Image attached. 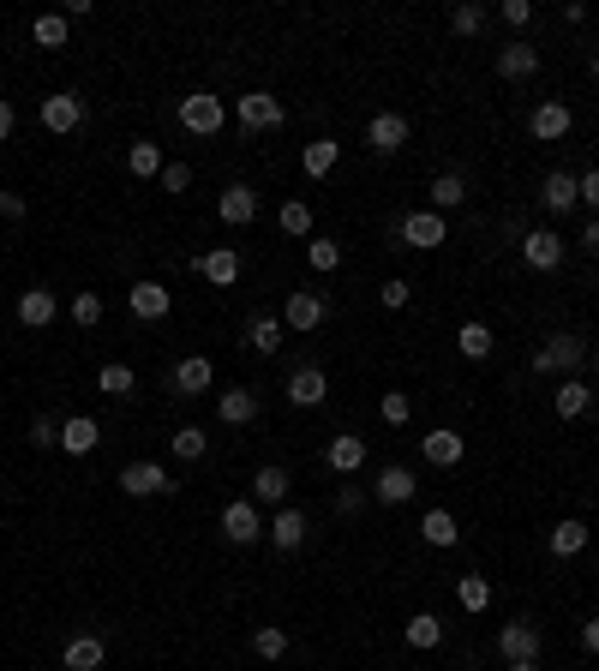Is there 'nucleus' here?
<instances>
[{
	"label": "nucleus",
	"mask_w": 599,
	"mask_h": 671,
	"mask_svg": "<svg viewBox=\"0 0 599 671\" xmlns=\"http://www.w3.org/2000/svg\"><path fill=\"white\" fill-rule=\"evenodd\" d=\"M180 480H168V468H156V462H126L120 468V492L126 498H168Z\"/></svg>",
	"instance_id": "5"
},
{
	"label": "nucleus",
	"mask_w": 599,
	"mask_h": 671,
	"mask_svg": "<svg viewBox=\"0 0 599 671\" xmlns=\"http://www.w3.org/2000/svg\"><path fill=\"white\" fill-rule=\"evenodd\" d=\"M222 120H228V108H222V96H210V90H192V96L180 102V126H186L192 138H216Z\"/></svg>",
	"instance_id": "3"
},
{
	"label": "nucleus",
	"mask_w": 599,
	"mask_h": 671,
	"mask_svg": "<svg viewBox=\"0 0 599 671\" xmlns=\"http://www.w3.org/2000/svg\"><path fill=\"white\" fill-rule=\"evenodd\" d=\"M126 168H132L138 180H156V174L168 168V162H162V144H156V138H132V144H126Z\"/></svg>",
	"instance_id": "27"
},
{
	"label": "nucleus",
	"mask_w": 599,
	"mask_h": 671,
	"mask_svg": "<svg viewBox=\"0 0 599 671\" xmlns=\"http://www.w3.org/2000/svg\"><path fill=\"white\" fill-rule=\"evenodd\" d=\"M96 438H102V426H96L90 414L60 420V450H66V456H90V450H96Z\"/></svg>",
	"instance_id": "19"
},
{
	"label": "nucleus",
	"mask_w": 599,
	"mask_h": 671,
	"mask_svg": "<svg viewBox=\"0 0 599 671\" xmlns=\"http://www.w3.org/2000/svg\"><path fill=\"white\" fill-rule=\"evenodd\" d=\"M378 414H384V420H390V426H408V420H414V402H408V396H402V390H390V396H384V402H378Z\"/></svg>",
	"instance_id": "46"
},
{
	"label": "nucleus",
	"mask_w": 599,
	"mask_h": 671,
	"mask_svg": "<svg viewBox=\"0 0 599 671\" xmlns=\"http://www.w3.org/2000/svg\"><path fill=\"white\" fill-rule=\"evenodd\" d=\"M252 498H258V504H282V498H288V474H282L276 462L258 468V474H252Z\"/></svg>",
	"instance_id": "34"
},
{
	"label": "nucleus",
	"mask_w": 599,
	"mask_h": 671,
	"mask_svg": "<svg viewBox=\"0 0 599 671\" xmlns=\"http://www.w3.org/2000/svg\"><path fill=\"white\" fill-rule=\"evenodd\" d=\"M336 156H342V144H336V138H312V144L300 150V168H306L312 180H324V174L336 168Z\"/></svg>",
	"instance_id": "30"
},
{
	"label": "nucleus",
	"mask_w": 599,
	"mask_h": 671,
	"mask_svg": "<svg viewBox=\"0 0 599 671\" xmlns=\"http://www.w3.org/2000/svg\"><path fill=\"white\" fill-rule=\"evenodd\" d=\"M540 198H546V210L552 216H564V210H576L582 198H576V174H564V168H552L546 180H540Z\"/></svg>",
	"instance_id": "23"
},
{
	"label": "nucleus",
	"mask_w": 599,
	"mask_h": 671,
	"mask_svg": "<svg viewBox=\"0 0 599 671\" xmlns=\"http://www.w3.org/2000/svg\"><path fill=\"white\" fill-rule=\"evenodd\" d=\"M66 12H42L36 24H30V36H36V48H66Z\"/></svg>",
	"instance_id": "37"
},
{
	"label": "nucleus",
	"mask_w": 599,
	"mask_h": 671,
	"mask_svg": "<svg viewBox=\"0 0 599 671\" xmlns=\"http://www.w3.org/2000/svg\"><path fill=\"white\" fill-rule=\"evenodd\" d=\"M132 318H144V324H156V318H168V306H174V294L162 288V282H132Z\"/></svg>",
	"instance_id": "16"
},
{
	"label": "nucleus",
	"mask_w": 599,
	"mask_h": 671,
	"mask_svg": "<svg viewBox=\"0 0 599 671\" xmlns=\"http://www.w3.org/2000/svg\"><path fill=\"white\" fill-rule=\"evenodd\" d=\"M582 246H588V252H594V258H599V216H594V222H588V234H582Z\"/></svg>",
	"instance_id": "57"
},
{
	"label": "nucleus",
	"mask_w": 599,
	"mask_h": 671,
	"mask_svg": "<svg viewBox=\"0 0 599 671\" xmlns=\"http://www.w3.org/2000/svg\"><path fill=\"white\" fill-rule=\"evenodd\" d=\"M444 642V618L438 612H414L408 618V648H438Z\"/></svg>",
	"instance_id": "36"
},
{
	"label": "nucleus",
	"mask_w": 599,
	"mask_h": 671,
	"mask_svg": "<svg viewBox=\"0 0 599 671\" xmlns=\"http://www.w3.org/2000/svg\"><path fill=\"white\" fill-rule=\"evenodd\" d=\"M408 294H414V282H402V276H390V282L378 288V300H384L390 312H402V306H408Z\"/></svg>",
	"instance_id": "48"
},
{
	"label": "nucleus",
	"mask_w": 599,
	"mask_h": 671,
	"mask_svg": "<svg viewBox=\"0 0 599 671\" xmlns=\"http://www.w3.org/2000/svg\"><path fill=\"white\" fill-rule=\"evenodd\" d=\"M366 144H372L378 156H396V150H408V120H402V114H372V126H366Z\"/></svg>",
	"instance_id": "12"
},
{
	"label": "nucleus",
	"mask_w": 599,
	"mask_h": 671,
	"mask_svg": "<svg viewBox=\"0 0 599 671\" xmlns=\"http://www.w3.org/2000/svg\"><path fill=\"white\" fill-rule=\"evenodd\" d=\"M30 444H36V450H54V444H60V426H54L48 414H36V420H30Z\"/></svg>",
	"instance_id": "49"
},
{
	"label": "nucleus",
	"mask_w": 599,
	"mask_h": 671,
	"mask_svg": "<svg viewBox=\"0 0 599 671\" xmlns=\"http://www.w3.org/2000/svg\"><path fill=\"white\" fill-rule=\"evenodd\" d=\"M462 198H468V180H462V174H456V168H450V174H438V180H432V204H438V216H444V210H456V204H462Z\"/></svg>",
	"instance_id": "38"
},
{
	"label": "nucleus",
	"mask_w": 599,
	"mask_h": 671,
	"mask_svg": "<svg viewBox=\"0 0 599 671\" xmlns=\"http://www.w3.org/2000/svg\"><path fill=\"white\" fill-rule=\"evenodd\" d=\"M42 126L48 132H78L84 126V96H72V90H54V96H42Z\"/></svg>",
	"instance_id": "8"
},
{
	"label": "nucleus",
	"mask_w": 599,
	"mask_h": 671,
	"mask_svg": "<svg viewBox=\"0 0 599 671\" xmlns=\"http://www.w3.org/2000/svg\"><path fill=\"white\" fill-rule=\"evenodd\" d=\"M552 552H558V558L588 552V522H576V516H570V522H558V528H552Z\"/></svg>",
	"instance_id": "35"
},
{
	"label": "nucleus",
	"mask_w": 599,
	"mask_h": 671,
	"mask_svg": "<svg viewBox=\"0 0 599 671\" xmlns=\"http://www.w3.org/2000/svg\"><path fill=\"white\" fill-rule=\"evenodd\" d=\"M324 462H330L336 474H348V480H354V474L366 468V438H354V432H336V438H330V450H324Z\"/></svg>",
	"instance_id": "18"
},
{
	"label": "nucleus",
	"mask_w": 599,
	"mask_h": 671,
	"mask_svg": "<svg viewBox=\"0 0 599 671\" xmlns=\"http://www.w3.org/2000/svg\"><path fill=\"white\" fill-rule=\"evenodd\" d=\"M336 510H342V516H360V510H366V492H360V486H342V492H336Z\"/></svg>",
	"instance_id": "51"
},
{
	"label": "nucleus",
	"mask_w": 599,
	"mask_h": 671,
	"mask_svg": "<svg viewBox=\"0 0 599 671\" xmlns=\"http://www.w3.org/2000/svg\"><path fill=\"white\" fill-rule=\"evenodd\" d=\"M576 198H588L599 210V168H588V174H576Z\"/></svg>",
	"instance_id": "53"
},
{
	"label": "nucleus",
	"mask_w": 599,
	"mask_h": 671,
	"mask_svg": "<svg viewBox=\"0 0 599 671\" xmlns=\"http://www.w3.org/2000/svg\"><path fill=\"white\" fill-rule=\"evenodd\" d=\"M456 600H462V612H486L492 606V582L486 576H462L456 582Z\"/></svg>",
	"instance_id": "43"
},
{
	"label": "nucleus",
	"mask_w": 599,
	"mask_h": 671,
	"mask_svg": "<svg viewBox=\"0 0 599 671\" xmlns=\"http://www.w3.org/2000/svg\"><path fill=\"white\" fill-rule=\"evenodd\" d=\"M420 450H426V462H432V468H456V462L468 456V438H462V432H450V426H438V432H426V444H420Z\"/></svg>",
	"instance_id": "17"
},
{
	"label": "nucleus",
	"mask_w": 599,
	"mask_h": 671,
	"mask_svg": "<svg viewBox=\"0 0 599 671\" xmlns=\"http://www.w3.org/2000/svg\"><path fill=\"white\" fill-rule=\"evenodd\" d=\"M264 516H258V504L252 498H234L228 510H222V534H228V546H258L264 540Z\"/></svg>",
	"instance_id": "6"
},
{
	"label": "nucleus",
	"mask_w": 599,
	"mask_h": 671,
	"mask_svg": "<svg viewBox=\"0 0 599 671\" xmlns=\"http://www.w3.org/2000/svg\"><path fill=\"white\" fill-rule=\"evenodd\" d=\"M102 660H108V642H102V636H72L66 654H60L66 671H102Z\"/></svg>",
	"instance_id": "21"
},
{
	"label": "nucleus",
	"mask_w": 599,
	"mask_h": 671,
	"mask_svg": "<svg viewBox=\"0 0 599 671\" xmlns=\"http://www.w3.org/2000/svg\"><path fill=\"white\" fill-rule=\"evenodd\" d=\"M582 648H588V654H599V618H588V624H582Z\"/></svg>",
	"instance_id": "55"
},
{
	"label": "nucleus",
	"mask_w": 599,
	"mask_h": 671,
	"mask_svg": "<svg viewBox=\"0 0 599 671\" xmlns=\"http://www.w3.org/2000/svg\"><path fill=\"white\" fill-rule=\"evenodd\" d=\"M186 186H192V168L186 162H168L162 168V192H186Z\"/></svg>",
	"instance_id": "50"
},
{
	"label": "nucleus",
	"mask_w": 599,
	"mask_h": 671,
	"mask_svg": "<svg viewBox=\"0 0 599 671\" xmlns=\"http://www.w3.org/2000/svg\"><path fill=\"white\" fill-rule=\"evenodd\" d=\"M420 540H426V546H456L462 528H456L450 510H426V516H420Z\"/></svg>",
	"instance_id": "31"
},
{
	"label": "nucleus",
	"mask_w": 599,
	"mask_h": 671,
	"mask_svg": "<svg viewBox=\"0 0 599 671\" xmlns=\"http://www.w3.org/2000/svg\"><path fill=\"white\" fill-rule=\"evenodd\" d=\"M234 120H240L246 132H276V126L288 120V108H282L270 90H252V96H234Z\"/></svg>",
	"instance_id": "4"
},
{
	"label": "nucleus",
	"mask_w": 599,
	"mask_h": 671,
	"mask_svg": "<svg viewBox=\"0 0 599 671\" xmlns=\"http://www.w3.org/2000/svg\"><path fill=\"white\" fill-rule=\"evenodd\" d=\"M318 324H324V300L306 294V288H294L288 306H282V330H300V336H306V330H318Z\"/></svg>",
	"instance_id": "14"
},
{
	"label": "nucleus",
	"mask_w": 599,
	"mask_h": 671,
	"mask_svg": "<svg viewBox=\"0 0 599 671\" xmlns=\"http://www.w3.org/2000/svg\"><path fill=\"white\" fill-rule=\"evenodd\" d=\"M306 258H312V270H336V264H342V246H336V240H312Z\"/></svg>",
	"instance_id": "47"
},
{
	"label": "nucleus",
	"mask_w": 599,
	"mask_h": 671,
	"mask_svg": "<svg viewBox=\"0 0 599 671\" xmlns=\"http://www.w3.org/2000/svg\"><path fill=\"white\" fill-rule=\"evenodd\" d=\"M582 366H588V342L576 336V330H558V336H546L540 348H534V372H564V378H582Z\"/></svg>",
	"instance_id": "1"
},
{
	"label": "nucleus",
	"mask_w": 599,
	"mask_h": 671,
	"mask_svg": "<svg viewBox=\"0 0 599 671\" xmlns=\"http://www.w3.org/2000/svg\"><path fill=\"white\" fill-rule=\"evenodd\" d=\"M414 492H420V480H414L408 468H396V462H390V468L378 474V486H372V498H378V504H408Z\"/></svg>",
	"instance_id": "26"
},
{
	"label": "nucleus",
	"mask_w": 599,
	"mask_h": 671,
	"mask_svg": "<svg viewBox=\"0 0 599 671\" xmlns=\"http://www.w3.org/2000/svg\"><path fill=\"white\" fill-rule=\"evenodd\" d=\"M252 654H258V660H282V654H288V630H282V624H258V630H252Z\"/></svg>",
	"instance_id": "41"
},
{
	"label": "nucleus",
	"mask_w": 599,
	"mask_h": 671,
	"mask_svg": "<svg viewBox=\"0 0 599 671\" xmlns=\"http://www.w3.org/2000/svg\"><path fill=\"white\" fill-rule=\"evenodd\" d=\"M522 264H528V270H558V264H564V234H552V228L522 234Z\"/></svg>",
	"instance_id": "10"
},
{
	"label": "nucleus",
	"mask_w": 599,
	"mask_h": 671,
	"mask_svg": "<svg viewBox=\"0 0 599 671\" xmlns=\"http://www.w3.org/2000/svg\"><path fill=\"white\" fill-rule=\"evenodd\" d=\"M450 30H456V36H480V30H486V6H480V0H462V6L450 12Z\"/></svg>",
	"instance_id": "44"
},
{
	"label": "nucleus",
	"mask_w": 599,
	"mask_h": 671,
	"mask_svg": "<svg viewBox=\"0 0 599 671\" xmlns=\"http://www.w3.org/2000/svg\"><path fill=\"white\" fill-rule=\"evenodd\" d=\"M324 396H330V378H324L318 366H294V372H288V402H294V408H318Z\"/></svg>",
	"instance_id": "15"
},
{
	"label": "nucleus",
	"mask_w": 599,
	"mask_h": 671,
	"mask_svg": "<svg viewBox=\"0 0 599 671\" xmlns=\"http://www.w3.org/2000/svg\"><path fill=\"white\" fill-rule=\"evenodd\" d=\"M540 642H546V636H540L534 618H516V624L498 630V654H504L510 666H516V660H540Z\"/></svg>",
	"instance_id": "7"
},
{
	"label": "nucleus",
	"mask_w": 599,
	"mask_h": 671,
	"mask_svg": "<svg viewBox=\"0 0 599 671\" xmlns=\"http://www.w3.org/2000/svg\"><path fill=\"white\" fill-rule=\"evenodd\" d=\"M246 342H252L258 354H276V348H282V318H270V312H258V318L246 324Z\"/></svg>",
	"instance_id": "33"
},
{
	"label": "nucleus",
	"mask_w": 599,
	"mask_h": 671,
	"mask_svg": "<svg viewBox=\"0 0 599 671\" xmlns=\"http://www.w3.org/2000/svg\"><path fill=\"white\" fill-rule=\"evenodd\" d=\"M594 78H599V54H594Z\"/></svg>",
	"instance_id": "59"
},
{
	"label": "nucleus",
	"mask_w": 599,
	"mask_h": 671,
	"mask_svg": "<svg viewBox=\"0 0 599 671\" xmlns=\"http://www.w3.org/2000/svg\"><path fill=\"white\" fill-rule=\"evenodd\" d=\"M132 384H138V378H132L126 360H108V366L96 372V390H102V396H132Z\"/></svg>",
	"instance_id": "39"
},
{
	"label": "nucleus",
	"mask_w": 599,
	"mask_h": 671,
	"mask_svg": "<svg viewBox=\"0 0 599 671\" xmlns=\"http://www.w3.org/2000/svg\"><path fill=\"white\" fill-rule=\"evenodd\" d=\"M0 216H12V222H18V216H24V198H18V192H0Z\"/></svg>",
	"instance_id": "54"
},
{
	"label": "nucleus",
	"mask_w": 599,
	"mask_h": 671,
	"mask_svg": "<svg viewBox=\"0 0 599 671\" xmlns=\"http://www.w3.org/2000/svg\"><path fill=\"white\" fill-rule=\"evenodd\" d=\"M192 270H198L210 288H234V282H240V252H234V246H210V252L192 258Z\"/></svg>",
	"instance_id": "9"
},
{
	"label": "nucleus",
	"mask_w": 599,
	"mask_h": 671,
	"mask_svg": "<svg viewBox=\"0 0 599 671\" xmlns=\"http://www.w3.org/2000/svg\"><path fill=\"white\" fill-rule=\"evenodd\" d=\"M258 390H222V402H216V414L228 420V426H246V420H258Z\"/></svg>",
	"instance_id": "29"
},
{
	"label": "nucleus",
	"mask_w": 599,
	"mask_h": 671,
	"mask_svg": "<svg viewBox=\"0 0 599 671\" xmlns=\"http://www.w3.org/2000/svg\"><path fill=\"white\" fill-rule=\"evenodd\" d=\"M594 372H599V348H594Z\"/></svg>",
	"instance_id": "60"
},
{
	"label": "nucleus",
	"mask_w": 599,
	"mask_h": 671,
	"mask_svg": "<svg viewBox=\"0 0 599 671\" xmlns=\"http://www.w3.org/2000/svg\"><path fill=\"white\" fill-rule=\"evenodd\" d=\"M54 312H60V306H54V294H48V288H24V294H18V324H24V330L54 324Z\"/></svg>",
	"instance_id": "24"
},
{
	"label": "nucleus",
	"mask_w": 599,
	"mask_h": 671,
	"mask_svg": "<svg viewBox=\"0 0 599 671\" xmlns=\"http://www.w3.org/2000/svg\"><path fill=\"white\" fill-rule=\"evenodd\" d=\"M210 384H216V372H210L204 354H186V360L174 366V390H180V396H204Z\"/></svg>",
	"instance_id": "25"
},
{
	"label": "nucleus",
	"mask_w": 599,
	"mask_h": 671,
	"mask_svg": "<svg viewBox=\"0 0 599 671\" xmlns=\"http://www.w3.org/2000/svg\"><path fill=\"white\" fill-rule=\"evenodd\" d=\"M72 324H84V330H90V324H102V294H90V288H84V294H72Z\"/></svg>",
	"instance_id": "45"
},
{
	"label": "nucleus",
	"mask_w": 599,
	"mask_h": 671,
	"mask_svg": "<svg viewBox=\"0 0 599 671\" xmlns=\"http://www.w3.org/2000/svg\"><path fill=\"white\" fill-rule=\"evenodd\" d=\"M510 671H540V660H516Z\"/></svg>",
	"instance_id": "58"
},
{
	"label": "nucleus",
	"mask_w": 599,
	"mask_h": 671,
	"mask_svg": "<svg viewBox=\"0 0 599 671\" xmlns=\"http://www.w3.org/2000/svg\"><path fill=\"white\" fill-rule=\"evenodd\" d=\"M390 240H402V246H414V252H432V246H444V240H450V228H444V216H438V210H414V216H396Z\"/></svg>",
	"instance_id": "2"
},
{
	"label": "nucleus",
	"mask_w": 599,
	"mask_h": 671,
	"mask_svg": "<svg viewBox=\"0 0 599 671\" xmlns=\"http://www.w3.org/2000/svg\"><path fill=\"white\" fill-rule=\"evenodd\" d=\"M534 72H540V48H534V42H504V48H498V78L522 84V78H534Z\"/></svg>",
	"instance_id": "11"
},
{
	"label": "nucleus",
	"mask_w": 599,
	"mask_h": 671,
	"mask_svg": "<svg viewBox=\"0 0 599 671\" xmlns=\"http://www.w3.org/2000/svg\"><path fill=\"white\" fill-rule=\"evenodd\" d=\"M276 222H282V234H294V240H306V234H312V204H306V198H288Z\"/></svg>",
	"instance_id": "42"
},
{
	"label": "nucleus",
	"mask_w": 599,
	"mask_h": 671,
	"mask_svg": "<svg viewBox=\"0 0 599 671\" xmlns=\"http://www.w3.org/2000/svg\"><path fill=\"white\" fill-rule=\"evenodd\" d=\"M528 132H534L540 144H552V138H564V132H570V108H564V102H540V108L528 114Z\"/></svg>",
	"instance_id": "22"
},
{
	"label": "nucleus",
	"mask_w": 599,
	"mask_h": 671,
	"mask_svg": "<svg viewBox=\"0 0 599 671\" xmlns=\"http://www.w3.org/2000/svg\"><path fill=\"white\" fill-rule=\"evenodd\" d=\"M204 450H210V432L204 426H174V456L180 462H204Z\"/></svg>",
	"instance_id": "40"
},
{
	"label": "nucleus",
	"mask_w": 599,
	"mask_h": 671,
	"mask_svg": "<svg viewBox=\"0 0 599 671\" xmlns=\"http://www.w3.org/2000/svg\"><path fill=\"white\" fill-rule=\"evenodd\" d=\"M498 12H504V24H528L534 18V0H504Z\"/></svg>",
	"instance_id": "52"
},
{
	"label": "nucleus",
	"mask_w": 599,
	"mask_h": 671,
	"mask_svg": "<svg viewBox=\"0 0 599 671\" xmlns=\"http://www.w3.org/2000/svg\"><path fill=\"white\" fill-rule=\"evenodd\" d=\"M552 408H558L564 420H582V414L594 408V384H588V378H570V384H558V396H552Z\"/></svg>",
	"instance_id": "28"
},
{
	"label": "nucleus",
	"mask_w": 599,
	"mask_h": 671,
	"mask_svg": "<svg viewBox=\"0 0 599 671\" xmlns=\"http://www.w3.org/2000/svg\"><path fill=\"white\" fill-rule=\"evenodd\" d=\"M6 138H12V102L0 96V144H6Z\"/></svg>",
	"instance_id": "56"
},
{
	"label": "nucleus",
	"mask_w": 599,
	"mask_h": 671,
	"mask_svg": "<svg viewBox=\"0 0 599 671\" xmlns=\"http://www.w3.org/2000/svg\"><path fill=\"white\" fill-rule=\"evenodd\" d=\"M216 216H222L228 228H246V222L258 216V192H252L246 180H234V186H228V192L216 198Z\"/></svg>",
	"instance_id": "13"
},
{
	"label": "nucleus",
	"mask_w": 599,
	"mask_h": 671,
	"mask_svg": "<svg viewBox=\"0 0 599 671\" xmlns=\"http://www.w3.org/2000/svg\"><path fill=\"white\" fill-rule=\"evenodd\" d=\"M264 534H270V546H276V552H300V546H306V516L282 504V510H276V522H270Z\"/></svg>",
	"instance_id": "20"
},
{
	"label": "nucleus",
	"mask_w": 599,
	"mask_h": 671,
	"mask_svg": "<svg viewBox=\"0 0 599 671\" xmlns=\"http://www.w3.org/2000/svg\"><path fill=\"white\" fill-rule=\"evenodd\" d=\"M456 348H462L468 360H492V324H480V318H468V324L456 330Z\"/></svg>",
	"instance_id": "32"
}]
</instances>
